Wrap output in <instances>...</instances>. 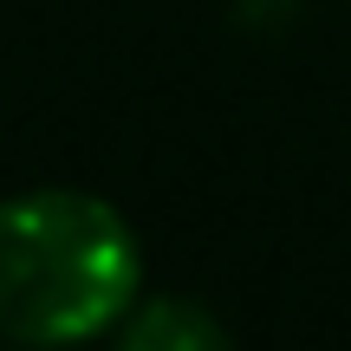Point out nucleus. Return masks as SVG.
<instances>
[{"mask_svg": "<svg viewBox=\"0 0 351 351\" xmlns=\"http://www.w3.org/2000/svg\"><path fill=\"white\" fill-rule=\"evenodd\" d=\"M143 293L130 221L85 189H26L0 202V339L85 345L117 332Z\"/></svg>", "mask_w": 351, "mask_h": 351, "instance_id": "obj_1", "label": "nucleus"}, {"mask_svg": "<svg viewBox=\"0 0 351 351\" xmlns=\"http://www.w3.org/2000/svg\"><path fill=\"white\" fill-rule=\"evenodd\" d=\"M117 339L137 351H215V345H228V326L202 300H182V293L143 300L137 293V306L117 319Z\"/></svg>", "mask_w": 351, "mask_h": 351, "instance_id": "obj_2", "label": "nucleus"}]
</instances>
